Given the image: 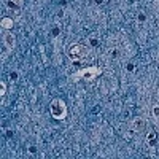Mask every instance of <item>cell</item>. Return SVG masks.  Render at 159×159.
I'll return each instance as SVG.
<instances>
[{
  "mask_svg": "<svg viewBox=\"0 0 159 159\" xmlns=\"http://www.w3.org/2000/svg\"><path fill=\"white\" fill-rule=\"evenodd\" d=\"M49 110H51V115L54 116L56 119H64L65 115H67V108H65V103L59 99L52 100L51 105H49Z\"/></svg>",
  "mask_w": 159,
  "mask_h": 159,
  "instance_id": "6da1fadb",
  "label": "cell"
},
{
  "mask_svg": "<svg viewBox=\"0 0 159 159\" xmlns=\"http://www.w3.org/2000/svg\"><path fill=\"white\" fill-rule=\"evenodd\" d=\"M15 45H16L15 35H13L11 32H7V34L3 35V42H2V59L7 57V54H8L13 48H15Z\"/></svg>",
  "mask_w": 159,
  "mask_h": 159,
  "instance_id": "7a4b0ae2",
  "label": "cell"
},
{
  "mask_svg": "<svg viewBox=\"0 0 159 159\" xmlns=\"http://www.w3.org/2000/svg\"><path fill=\"white\" fill-rule=\"evenodd\" d=\"M86 54H88L86 46L80 45V43L73 45V46L70 48V51H69V56H70V59H72V61H81Z\"/></svg>",
  "mask_w": 159,
  "mask_h": 159,
  "instance_id": "3957f363",
  "label": "cell"
},
{
  "mask_svg": "<svg viewBox=\"0 0 159 159\" xmlns=\"http://www.w3.org/2000/svg\"><path fill=\"white\" fill-rule=\"evenodd\" d=\"M97 73H100V70H97V69H86V70H81V72H78L73 78H80V76H84L86 80H92L94 78V75H97Z\"/></svg>",
  "mask_w": 159,
  "mask_h": 159,
  "instance_id": "277c9868",
  "label": "cell"
},
{
  "mask_svg": "<svg viewBox=\"0 0 159 159\" xmlns=\"http://www.w3.org/2000/svg\"><path fill=\"white\" fill-rule=\"evenodd\" d=\"M132 126H134V130H137V132H142V130L145 129V126H147V123H145V119H143V118H137Z\"/></svg>",
  "mask_w": 159,
  "mask_h": 159,
  "instance_id": "5b68a950",
  "label": "cell"
},
{
  "mask_svg": "<svg viewBox=\"0 0 159 159\" xmlns=\"http://www.w3.org/2000/svg\"><path fill=\"white\" fill-rule=\"evenodd\" d=\"M11 25H13V21L8 19V18H3L2 19V29H11Z\"/></svg>",
  "mask_w": 159,
  "mask_h": 159,
  "instance_id": "8992f818",
  "label": "cell"
},
{
  "mask_svg": "<svg viewBox=\"0 0 159 159\" xmlns=\"http://www.w3.org/2000/svg\"><path fill=\"white\" fill-rule=\"evenodd\" d=\"M21 2H22V0H8V7L19 8V7H21Z\"/></svg>",
  "mask_w": 159,
  "mask_h": 159,
  "instance_id": "52a82bcc",
  "label": "cell"
},
{
  "mask_svg": "<svg viewBox=\"0 0 159 159\" xmlns=\"http://www.w3.org/2000/svg\"><path fill=\"white\" fill-rule=\"evenodd\" d=\"M153 115H154V118H159V105L153 107Z\"/></svg>",
  "mask_w": 159,
  "mask_h": 159,
  "instance_id": "ba28073f",
  "label": "cell"
},
{
  "mask_svg": "<svg viewBox=\"0 0 159 159\" xmlns=\"http://www.w3.org/2000/svg\"><path fill=\"white\" fill-rule=\"evenodd\" d=\"M89 42H91V45H92V46H96V45H97V40H96V37H91V38H89Z\"/></svg>",
  "mask_w": 159,
  "mask_h": 159,
  "instance_id": "9c48e42d",
  "label": "cell"
},
{
  "mask_svg": "<svg viewBox=\"0 0 159 159\" xmlns=\"http://www.w3.org/2000/svg\"><path fill=\"white\" fill-rule=\"evenodd\" d=\"M2 96H5V83H2V92H0Z\"/></svg>",
  "mask_w": 159,
  "mask_h": 159,
  "instance_id": "30bf717a",
  "label": "cell"
}]
</instances>
